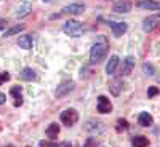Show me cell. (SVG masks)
I'll return each instance as SVG.
<instances>
[{
    "mask_svg": "<svg viewBox=\"0 0 160 147\" xmlns=\"http://www.w3.org/2000/svg\"><path fill=\"white\" fill-rule=\"evenodd\" d=\"M83 147H98V141L96 138H88L83 144Z\"/></svg>",
    "mask_w": 160,
    "mask_h": 147,
    "instance_id": "25",
    "label": "cell"
},
{
    "mask_svg": "<svg viewBox=\"0 0 160 147\" xmlns=\"http://www.w3.org/2000/svg\"><path fill=\"white\" fill-rule=\"evenodd\" d=\"M111 29H112V34L115 35V37H122L127 31H128V26H127V22H112L111 24Z\"/></svg>",
    "mask_w": 160,
    "mask_h": 147,
    "instance_id": "9",
    "label": "cell"
},
{
    "mask_svg": "<svg viewBox=\"0 0 160 147\" xmlns=\"http://www.w3.org/2000/svg\"><path fill=\"white\" fill-rule=\"evenodd\" d=\"M29 11H31V5H24V7H21V8L16 11V16H18V18H21V16H26Z\"/></svg>",
    "mask_w": 160,
    "mask_h": 147,
    "instance_id": "24",
    "label": "cell"
},
{
    "mask_svg": "<svg viewBox=\"0 0 160 147\" xmlns=\"http://www.w3.org/2000/svg\"><path fill=\"white\" fill-rule=\"evenodd\" d=\"M109 90H111V93L114 96H118L120 93H122V90H123V82L122 80H114V82L109 83Z\"/></svg>",
    "mask_w": 160,
    "mask_h": 147,
    "instance_id": "17",
    "label": "cell"
},
{
    "mask_svg": "<svg viewBox=\"0 0 160 147\" xmlns=\"http://www.w3.org/2000/svg\"><path fill=\"white\" fill-rule=\"evenodd\" d=\"M5 26H7V21H3V19H2V21H0V29L5 27Z\"/></svg>",
    "mask_w": 160,
    "mask_h": 147,
    "instance_id": "30",
    "label": "cell"
},
{
    "mask_svg": "<svg viewBox=\"0 0 160 147\" xmlns=\"http://www.w3.org/2000/svg\"><path fill=\"white\" fill-rule=\"evenodd\" d=\"M138 123L141 126H151L154 123V117L149 112H141L139 117H138Z\"/></svg>",
    "mask_w": 160,
    "mask_h": 147,
    "instance_id": "13",
    "label": "cell"
},
{
    "mask_svg": "<svg viewBox=\"0 0 160 147\" xmlns=\"http://www.w3.org/2000/svg\"><path fill=\"white\" fill-rule=\"evenodd\" d=\"M131 144L135 147H148L149 145V139L146 136H135L131 139Z\"/></svg>",
    "mask_w": 160,
    "mask_h": 147,
    "instance_id": "19",
    "label": "cell"
},
{
    "mask_svg": "<svg viewBox=\"0 0 160 147\" xmlns=\"http://www.w3.org/2000/svg\"><path fill=\"white\" fill-rule=\"evenodd\" d=\"M85 130L90 133V135H96V136H99V135H102V133H104L106 126H104V123H102V122L90 120V122H87V125H85Z\"/></svg>",
    "mask_w": 160,
    "mask_h": 147,
    "instance_id": "4",
    "label": "cell"
},
{
    "mask_svg": "<svg viewBox=\"0 0 160 147\" xmlns=\"http://www.w3.org/2000/svg\"><path fill=\"white\" fill-rule=\"evenodd\" d=\"M62 31H64V34H68L71 37H80L83 34V26L75 19H69L62 26Z\"/></svg>",
    "mask_w": 160,
    "mask_h": 147,
    "instance_id": "2",
    "label": "cell"
},
{
    "mask_svg": "<svg viewBox=\"0 0 160 147\" xmlns=\"http://www.w3.org/2000/svg\"><path fill=\"white\" fill-rule=\"evenodd\" d=\"M43 2H51V0H43Z\"/></svg>",
    "mask_w": 160,
    "mask_h": 147,
    "instance_id": "31",
    "label": "cell"
},
{
    "mask_svg": "<svg viewBox=\"0 0 160 147\" xmlns=\"http://www.w3.org/2000/svg\"><path fill=\"white\" fill-rule=\"evenodd\" d=\"M8 80H10V74L8 72H0V85L8 82Z\"/></svg>",
    "mask_w": 160,
    "mask_h": 147,
    "instance_id": "27",
    "label": "cell"
},
{
    "mask_svg": "<svg viewBox=\"0 0 160 147\" xmlns=\"http://www.w3.org/2000/svg\"><path fill=\"white\" fill-rule=\"evenodd\" d=\"M21 31H24V24H18V26H13V27H10L8 31H5V37H10V35H15V34H19Z\"/></svg>",
    "mask_w": 160,
    "mask_h": 147,
    "instance_id": "21",
    "label": "cell"
},
{
    "mask_svg": "<svg viewBox=\"0 0 160 147\" xmlns=\"http://www.w3.org/2000/svg\"><path fill=\"white\" fill-rule=\"evenodd\" d=\"M58 135H59V125H58V123L48 125V128H47V136L51 138V139H55V138H58Z\"/></svg>",
    "mask_w": 160,
    "mask_h": 147,
    "instance_id": "20",
    "label": "cell"
},
{
    "mask_svg": "<svg viewBox=\"0 0 160 147\" xmlns=\"http://www.w3.org/2000/svg\"><path fill=\"white\" fill-rule=\"evenodd\" d=\"M21 78H22V80H28V82H32V80L37 78V74H35V71H32L31 67H26V69H22V72H21Z\"/></svg>",
    "mask_w": 160,
    "mask_h": 147,
    "instance_id": "18",
    "label": "cell"
},
{
    "mask_svg": "<svg viewBox=\"0 0 160 147\" xmlns=\"http://www.w3.org/2000/svg\"><path fill=\"white\" fill-rule=\"evenodd\" d=\"M131 2L130 0H118V2H115V5H114V11L115 13H128L130 10H131Z\"/></svg>",
    "mask_w": 160,
    "mask_h": 147,
    "instance_id": "10",
    "label": "cell"
},
{
    "mask_svg": "<svg viewBox=\"0 0 160 147\" xmlns=\"http://www.w3.org/2000/svg\"><path fill=\"white\" fill-rule=\"evenodd\" d=\"M136 7L141 10H160V3L155 0H139Z\"/></svg>",
    "mask_w": 160,
    "mask_h": 147,
    "instance_id": "11",
    "label": "cell"
},
{
    "mask_svg": "<svg viewBox=\"0 0 160 147\" xmlns=\"http://www.w3.org/2000/svg\"><path fill=\"white\" fill-rule=\"evenodd\" d=\"M72 90H74V83H72V82H62V83L56 88L55 95H56L58 98H61V96H64V95H68V93H71Z\"/></svg>",
    "mask_w": 160,
    "mask_h": 147,
    "instance_id": "12",
    "label": "cell"
},
{
    "mask_svg": "<svg viewBox=\"0 0 160 147\" xmlns=\"http://www.w3.org/2000/svg\"><path fill=\"white\" fill-rule=\"evenodd\" d=\"M142 72H144L146 75H149V77H151V75L155 74V69H154V66H152V64L144 62V64H142Z\"/></svg>",
    "mask_w": 160,
    "mask_h": 147,
    "instance_id": "23",
    "label": "cell"
},
{
    "mask_svg": "<svg viewBox=\"0 0 160 147\" xmlns=\"http://www.w3.org/2000/svg\"><path fill=\"white\" fill-rule=\"evenodd\" d=\"M108 48H109L108 40L104 37H99V40L90 50V62L91 64H99L106 58V55H108Z\"/></svg>",
    "mask_w": 160,
    "mask_h": 147,
    "instance_id": "1",
    "label": "cell"
},
{
    "mask_svg": "<svg viewBox=\"0 0 160 147\" xmlns=\"http://www.w3.org/2000/svg\"><path fill=\"white\" fill-rule=\"evenodd\" d=\"M85 11V7L82 3H71L68 7L62 8V15H82V13Z\"/></svg>",
    "mask_w": 160,
    "mask_h": 147,
    "instance_id": "6",
    "label": "cell"
},
{
    "mask_svg": "<svg viewBox=\"0 0 160 147\" xmlns=\"http://www.w3.org/2000/svg\"><path fill=\"white\" fill-rule=\"evenodd\" d=\"M10 95L16 99V101H15L16 107L22 104V90H21V86H13V88L10 90Z\"/></svg>",
    "mask_w": 160,
    "mask_h": 147,
    "instance_id": "16",
    "label": "cell"
},
{
    "mask_svg": "<svg viewBox=\"0 0 160 147\" xmlns=\"http://www.w3.org/2000/svg\"><path fill=\"white\" fill-rule=\"evenodd\" d=\"M32 43H34L32 35H21L19 40H18V45H19V48H22V50H31V48H32Z\"/></svg>",
    "mask_w": 160,
    "mask_h": 147,
    "instance_id": "14",
    "label": "cell"
},
{
    "mask_svg": "<svg viewBox=\"0 0 160 147\" xmlns=\"http://www.w3.org/2000/svg\"><path fill=\"white\" fill-rule=\"evenodd\" d=\"M5 101H7V96L3 95V93H0V105L5 104Z\"/></svg>",
    "mask_w": 160,
    "mask_h": 147,
    "instance_id": "29",
    "label": "cell"
},
{
    "mask_svg": "<svg viewBox=\"0 0 160 147\" xmlns=\"http://www.w3.org/2000/svg\"><path fill=\"white\" fill-rule=\"evenodd\" d=\"M130 128V125H128V122L125 118H120V120H117V126H115V130L120 133V131H127Z\"/></svg>",
    "mask_w": 160,
    "mask_h": 147,
    "instance_id": "22",
    "label": "cell"
},
{
    "mask_svg": "<svg viewBox=\"0 0 160 147\" xmlns=\"http://www.w3.org/2000/svg\"><path fill=\"white\" fill-rule=\"evenodd\" d=\"M158 95V88L157 86H151L149 90H148V96L149 98H154V96H157Z\"/></svg>",
    "mask_w": 160,
    "mask_h": 147,
    "instance_id": "26",
    "label": "cell"
},
{
    "mask_svg": "<svg viewBox=\"0 0 160 147\" xmlns=\"http://www.w3.org/2000/svg\"><path fill=\"white\" fill-rule=\"evenodd\" d=\"M158 21H160V18H157V16H151V18H148V19H144V22H142V31H144V32H152V31H155V29L158 27Z\"/></svg>",
    "mask_w": 160,
    "mask_h": 147,
    "instance_id": "7",
    "label": "cell"
},
{
    "mask_svg": "<svg viewBox=\"0 0 160 147\" xmlns=\"http://www.w3.org/2000/svg\"><path fill=\"white\" fill-rule=\"evenodd\" d=\"M118 62H120V59H118V56H111V59H109V62H108V66H106V72H108V75H112L115 71H117V67H118Z\"/></svg>",
    "mask_w": 160,
    "mask_h": 147,
    "instance_id": "15",
    "label": "cell"
},
{
    "mask_svg": "<svg viewBox=\"0 0 160 147\" xmlns=\"http://www.w3.org/2000/svg\"><path fill=\"white\" fill-rule=\"evenodd\" d=\"M96 109H98L99 114H109L112 110V102L109 101V98L99 96L98 98V104H96Z\"/></svg>",
    "mask_w": 160,
    "mask_h": 147,
    "instance_id": "5",
    "label": "cell"
},
{
    "mask_svg": "<svg viewBox=\"0 0 160 147\" xmlns=\"http://www.w3.org/2000/svg\"><path fill=\"white\" fill-rule=\"evenodd\" d=\"M40 147H58V144H55V142H47V141H42V142H40Z\"/></svg>",
    "mask_w": 160,
    "mask_h": 147,
    "instance_id": "28",
    "label": "cell"
},
{
    "mask_svg": "<svg viewBox=\"0 0 160 147\" xmlns=\"http://www.w3.org/2000/svg\"><path fill=\"white\" fill-rule=\"evenodd\" d=\"M135 62H136L135 56H127L122 64V75H130L131 71L135 69Z\"/></svg>",
    "mask_w": 160,
    "mask_h": 147,
    "instance_id": "8",
    "label": "cell"
},
{
    "mask_svg": "<svg viewBox=\"0 0 160 147\" xmlns=\"http://www.w3.org/2000/svg\"><path fill=\"white\" fill-rule=\"evenodd\" d=\"M61 118V123L66 125V126H72L78 122V112L75 109H66L64 112H61L59 115Z\"/></svg>",
    "mask_w": 160,
    "mask_h": 147,
    "instance_id": "3",
    "label": "cell"
}]
</instances>
